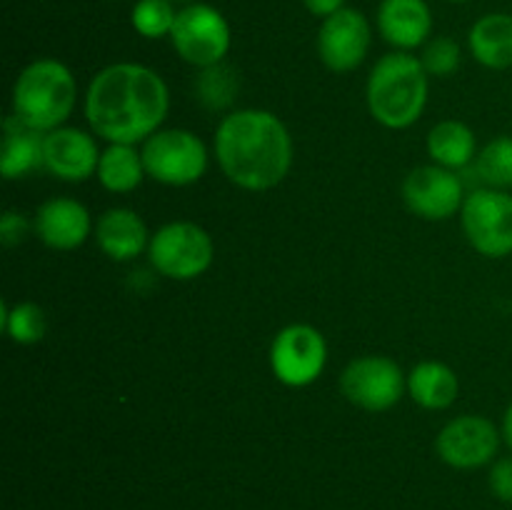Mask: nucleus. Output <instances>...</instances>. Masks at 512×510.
Returning a JSON list of instances; mask_svg holds the SVG:
<instances>
[{"instance_id": "nucleus-11", "label": "nucleus", "mask_w": 512, "mask_h": 510, "mask_svg": "<svg viewBox=\"0 0 512 510\" xmlns=\"http://www.w3.org/2000/svg\"><path fill=\"white\" fill-rule=\"evenodd\" d=\"M405 205L425 220H448L465 203V183L455 170L443 165H423L410 170L403 183Z\"/></svg>"}, {"instance_id": "nucleus-32", "label": "nucleus", "mask_w": 512, "mask_h": 510, "mask_svg": "<svg viewBox=\"0 0 512 510\" xmlns=\"http://www.w3.org/2000/svg\"><path fill=\"white\" fill-rule=\"evenodd\" d=\"M170 3H188L190 5V3H193V0H170Z\"/></svg>"}, {"instance_id": "nucleus-5", "label": "nucleus", "mask_w": 512, "mask_h": 510, "mask_svg": "<svg viewBox=\"0 0 512 510\" xmlns=\"http://www.w3.org/2000/svg\"><path fill=\"white\" fill-rule=\"evenodd\" d=\"M148 255L153 268L170 280H193L213 265L215 245L208 230L178 220L168 223L150 238Z\"/></svg>"}, {"instance_id": "nucleus-31", "label": "nucleus", "mask_w": 512, "mask_h": 510, "mask_svg": "<svg viewBox=\"0 0 512 510\" xmlns=\"http://www.w3.org/2000/svg\"><path fill=\"white\" fill-rule=\"evenodd\" d=\"M503 438L505 443H508V448L512 450V405L508 408V413H505V420H503Z\"/></svg>"}, {"instance_id": "nucleus-28", "label": "nucleus", "mask_w": 512, "mask_h": 510, "mask_svg": "<svg viewBox=\"0 0 512 510\" xmlns=\"http://www.w3.org/2000/svg\"><path fill=\"white\" fill-rule=\"evenodd\" d=\"M28 233L30 223L23 213H15V210L3 213V218H0V240H3L5 248H13V245L23 243Z\"/></svg>"}, {"instance_id": "nucleus-17", "label": "nucleus", "mask_w": 512, "mask_h": 510, "mask_svg": "<svg viewBox=\"0 0 512 510\" xmlns=\"http://www.w3.org/2000/svg\"><path fill=\"white\" fill-rule=\"evenodd\" d=\"M95 240L100 250L118 263L138 258L145 245H150L143 218L130 208H110L108 213L100 215L95 225Z\"/></svg>"}, {"instance_id": "nucleus-33", "label": "nucleus", "mask_w": 512, "mask_h": 510, "mask_svg": "<svg viewBox=\"0 0 512 510\" xmlns=\"http://www.w3.org/2000/svg\"><path fill=\"white\" fill-rule=\"evenodd\" d=\"M453 3H468V0H453Z\"/></svg>"}, {"instance_id": "nucleus-7", "label": "nucleus", "mask_w": 512, "mask_h": 510, "mask_svg": "<svg viewBox=\"0 0 512 510\" xmlns=\"http://www.w3.org/2000/svg\"><path fill=\"white\" fill-rule=\"evenodd\" d=\"M170 40L185 63L210 68V65L223 63L228 55L230 25L213 5L190 3L178 10Z\"/></svg>"}, {"instance_id": "nucleus-21", "label": "nucleus", "mask_w": 512, "mask_h": 510, "mask_svg": "<svg viewBox=\"0 0 512 510\" xmlns=\"http://www.w3.org/2000/svg\"><path fill=\"white\" fill-rule=\"evenodd\" d=\"M428 153L435 165L463 170L478 158V140L473 130L460 120H443L428 133Z\"/></svg>"}, {"instance_id": "nucleus-22", "label": "nucleus", "mask_w": 512, "mask_h": 510, "mask_svg": "<svg viewBox=\"0 0 512 510\" xmlns=\"http://www.w3.org/2000/svg\"><path fill=\"white\" fill-rule=\"evenodd\" d=\"M98 180L105 190L110 193H130L143 183L145 163L143 153L135 150V145L110 143L108 148L100 153L98 163Z\"/></svg>"}, {"instance_id": "nucleus-14", "label": "nucleus", "mask_w": 512, "mask_h": 510, "mask_svg": "<svg viewBox=\"0 0 512 510\" xmlns=\"http://www.w3.org/2000/svg\"><path fill=\"white\" fill-rule=\"evenodd\" d=\"M100 153L93 135L80 128H55L45 133L43 168L68 183H83L98 173Z\"/></svg>"}, {"instance_id": "nucleus-4", "label": "nucleus", "mask_w": 512, "mask_h": 510, "mask_svg": "<svg viewBox=\"0 0 512 510\" xmlns=\"http://www.w3.org/2000/svg\"><path fill=\"white\" fill-rule=\"evenodd\" d=\"M78 98V85L68 65L40 58L18 75L13 85V115L30 130L50 133L63 128Z\"/></svg>"}, {"instance_id": "nucleus-29", "label": "nucleus", "mask_w": 512, "mask_h": 510, "mask_svg": "<svg viewBox=\"0 0 512 510\" xmlns=\"http://www.w3.org/2000/svg\"><path fill=\"white\" fill-rule=\"evenodd\" d=\"M490 490L503 503H512V458L495 460L490 468Z\"/></svg>"}, {"instance_id": "nucleus-9", "label": "nucleus", "mask_w": 512, "mask_h": 510, "mask_svg": "<svg viewBox=\"0 0 512 510\" xmlns=\"http://www.w3.org/2000/svg\"><path fill=\"white\" fill-rule=\"evenodd\" d=\"M328 363V343L318 328L305 323L288 325L270 345V368L288 388L315 383Z\"/></svg>"}, {"instance_id": "nucleus-6", "label": "nucleus", "mask_w": 512, "mask_h": 510, "mask_svg": "<svg viewBox=\"0 0 512 510\" xmlns=\"http://www.w3.org/2000/svg\"><path fill=\"white\" fill-rule=\"evenodd\" d=\"M140 153H143L145 173L158 183L175 185V188L200 180L208 168L205 143L190 130H158L145 140Z\"/></svg>"}, {"instance_id": "nucleus-8", "label": "nucleus", "mask_w": 512, "mask_h": 510, "mask_svg": "<svg viewBox=\"0 0 512 510\" xmlns=\"http://www.w3.org/2000/svg\"><path fill=\"white\" fill-rule=\"evenodd\" d=\"M463 228L470 245L485 258L512 253V195L498 188H475L465 198Z\"/></svg>"}, {"instance_id": "nucleus-26", "label": "nucleus", "mask_w": 512, "mask_h": 510, "mask_svg": "<svg viewBox=\"0 0 512 510\" xmlns=\"http://www.w3.org/2000/svg\"><path fill=\"white\" fill-rule=\"evenodd\" d=\"M195 88H198V98L208 108L220 110L235 100V93H238V73L225 63L210 65V68H203V73L198 75Z\"/></svg>"}, {"instance_id": "nucleus-23", "label": "nucleus", "mask_w": 512, "mask_h": 510, "mask_svg": "<svg viewBox=\"0 0 512 510\" xmlns=\"http://www.w3.org/2000/svg\"><path fill=\"white\" fill-rule=\"evenodd\" d=\"M475 175L485 188L512 190V135L490 140L475 158Z\"/></svg>"}, {"instance_id": "nucleus-2", "label": "nucleus", "mask_w": 512, "mask_h": 510, "mask_svg": "<svg viewBox=\"0 0 512 510\" xmlns=\"http://www.w3.org/2000/svg\"><path fill=\"white\" fill-rule=\"evenodd\" d=\"M215 155L230 183L260 193L285 180L293 165V138L270 110H235L218 125Z\"/></svg>"}, {"instance_id": "nucleus-13", "label": "nucleus", "mask_w": 512, "mask_h": 510, "mask_svg": "<svg viewBox=\"0 0 512 510\" xmlns=\"http://www.w3.org/2000/svg\"><path fill=\"white\" fill-rule=\"evenodd\" d=\"M370 50V23L360 10L343 8L323 20L318 33V55L335 73H350Z\"/></svg>"}, {"instance_id": "nucleus-18", "label": "nucleus", "mask_w": 512, "mask_h": 510, "mask_svg": "<svg viewBox=\"0 0 512 510\" xmlns=\"http://www.w3.org/2000/svg\"><path fill=\"white\" fill-rule=\"evenodd\" d=\"M3 128V153H0V173H3V178L15 180L43 168L45 133L25 128L15 115L5 118Z\"/></svg>"}, {"instance_id": "nucleus-15", "label": "nucleus", "mask_w": 512, "mask_h": 510, "mask_svg": "<svg viewBox=\"0 0 512 510\" xmlns=\"http://www.w3.org/2000/svg\"><path fill=\"white\" fill-rule=\"evenodd\" d=\"M35 233L48 248L75 250L88 240L90 213L83 203L73 198H50L35 213Z\"/></svg>"}, {"instance_id": "nucleus-10", "label": "nucleus", "mask_w": 512, "mask_h": 510, "mask_svg": "<svg viewBox=\"0 0 512 510\" xmlns=\"http://www.w3.org/2000/svg\"><path fill=\"white\" fill-rule=\"evenodd\" d=\"M343 395L370 413L390 410L405 390V375L395 360L385 355H365L353 360L340 378Z\"/></svg>"}, {"instance_id": "nucleus-24", "label": "nucleus", "mask_w": 512, "mask_h": 510, "mask_svg": "<svg viewBox=\"0 0 512 510\" xmlns=\"http://www.w3.org/2000/svg\"><path fill=\"white\" fill-rule=\"evenodd\" d=\"M0 328L10 335L13 343H40L45 335V313L35 303H18L13 308L0 303Z\"/></svg>"}, {"instance_id": "nucleus-1", "label": "nucleus", "mask_w": 512, "mask_h": 510, "mask_svg": "<svg viewBox=\"0 0 512 510\" xmlns=\"http://www.w3.org/2000/svg\"><path fill=\"white\" fill-rule=\"evenodd\" d=\"M170 108L165 80L153 68L115 63L100 70L85 95V115L95 135L108 143L135 145L163 125Z\"/></svg>"}, {"instance_id": "nucleus-27", "label": "nucleus", "mask_w": 512, "mask_h": 510, "mask_svg": "<svg viewBox=\"0 0 512 510\" xmlns=\"http://www.w3.org/2000/svg\"><path fill=\"white\" fill-rule=\"evenodd\" d=\"M423 68L428 75H438V78H448L455 70L460 68V45L453 38H440L430 40L423 50Z\"/></svg>"}, {"instance_id": "nucleus-25", "label": "nucleus", "mask_w": 512, "mask_h": 510, "mask_svg": "<svg viewBox=\"0 0 512 510\" xmlns=\"http://www.w3.org/2000/svg\"><path fill=\"white\" fill-rule=\"evenodd\" d=\"M175 18H178V10L170 0H138L133 5V13H130V23H133L135 33L150 40L165 38V35L170 38Z\"/></svg>"}, {"instance_id": "nucleus-19", "label": "nucleus", "mask_w": 512, "mask_h": 510, "mask_svg": "<svg viewBox=\"0 0 512 510\" xmlns=\"http://www.w3.org/2000/svg\"><path fill=\"white\" fill-rule=\"evenodd\" d=\"M470 53L490 70L512 68V15H483L470 30Z\"/></svg>"}, {"instance_id": "nucleus-12", "label": "nucleus", "mask_w": 512, "mask_h": 510, "mask_svg": "<svg viewBox=\"0 0 512 510\" xmlns=\"http://www.w3.org/2000/svg\"><path fill=\"white\" fill-rule=\"evenodd\" d=\"M435 448L450 468L475 470L493 463L500 448V433L483 415H460L440 430Z\"/></svg>"}, {"instance_id": "nucleus-20", "label": "nucleus", "mask_w": 512, "mask_h": 510, "mask_svg": "<svg viewBox=\"0 0 512 510\" xmlns=\"http://www.w3.org/2000/svg\"><path fill=\"white\" fill-rule=\"evenodd\" d=\"M408 390L418 405L428 410H443L455 403L460 393V380L453 368L438 360H425L415 365L408 375Z\"/></svg>"}, {"instance_id": "nucleus-16", "label": "nucleus", "mask_w": 512, "mask_h": 510, "mask_svg": "<svg viewBox=\"0 0 512 510\" xmlns=\"http://www.w3.org/2000/svg\"><path fill=\"white\" fill-rule=\"evenodd\" d=\"M380 35L398 50H413L428 40L433 13L425 0H383L378 8Z\"/></svg>"}, {"instance_id": "nucleus-30", "label": "nucleus", "mask_w": 512, "mask_h": 510, "mask_svg": "<svg viewBox=\"0 0 512 510\" xmlns=\"http://www.w3.org/2000/svg\"><path fill=\"white\" fill-rule=\"evenodd\" d=\"M303 3L310 13L318 15V18H323V20L345 8V0H303Z\"/></svg>"}, {"instance_id": "nucleus-3", "label": "nucleus", "mask_w": 512, "mask_h": 510, "mask_svg": "<svg viewBox=\"0 0 512 510\" xmlns=\"http://www.w3.org/2000/svg\"><path fill=\"white\" fill-rule=\"evenodd\" d=\"M428 103V70L408 50L388 53L368 78V108L380 125L410 128Z\"/></svg>"}]
</instances>
